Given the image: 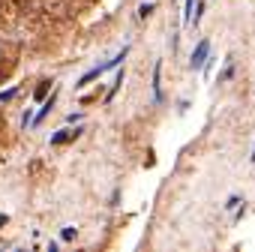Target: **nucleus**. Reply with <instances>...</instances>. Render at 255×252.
<instances>
[{
  "label": "nucleus",
  "mask_w": 255,
  "mask_h": 252,
  "mask_svg": "<svg viewBox=\"0 0 255 252\" xmlns=\"http://www.w3.org/2000/svg\"><path fill=\"white\" fill-rule=\"evenodd\" d=\"M126 54H129V48H123V51H120L117 57H111V60H105L102 66H96V69H90V72H84V75L78 78V87H81V84H90V81H93V78H99L102 72H108V69H114V66H120V60H126Z\"/></svg>",
  "instance_id": "1"
},
{
  "label": "nucleus",
  "mask_w": 255,
  "mask_h": 252,
  "mask_svg": "<svg viewBox=\"0 0 255 252\" xmlns=\"http://www.w3.org/2000/svg\"><path fill=\"white\" fill-rule=\"evenodd\" d=\"M207 57H210V42L207 39H201L198 45H195V51H192V60H189V69L195 72V69H204V63H207Z\"/></svg>",
  "instance_id": "2"
},
{
  "label": "nucleus",
  "mask_w": 255,
  "mask_h": 252,
  "mask_svg": "<svg viewBox=\"0 0 255 252\" xmlns=\"http://www.w3.org/2000/svg\"><path fill=\"white\" fill-rule=\"evenodd\" d=\"M84 129L81 126H75V129H60V132H54L51 135V147H60V144H69V141H75L78 135H81Z\"/></svg>",
  "instance_id": "3"
},
{
  "label": "nucleus",
  "mask_w": 255,
  "mask_h": 252,
  "mask_svg": "<svg viewBox=\"0 0 255 252\" xmlns=\"http://www.w3.org/2000/svg\"><path fill=\"white\" fill-rule=\"evenodd\" d=\"M54 102H57V90H54V93H51V99H45V102H42V108H39V111H36V117H33V120H30V126H39V123H42V120H45V117H48V111H51V108H54Z\"/></svg>",
  "instance_id": "4"
},
{
  "label": "nucleus",
  "mask_w": 255,
  "mask_h": 252,
  "mask_svg": "<svg viewBox=\"0 0 255 252\" xmlns=\"http://www.w3.org/2000/svg\"><path fill=\"white\" fill-rule=\"evenodd\" d=\"M159 72H162V63L153 66V99L162 102V84H159Z\"/></svg>",
  "instance_id": "5"
},
{
  "label": "nucleus",
  "mask_w": 255,
  "mask_h": 252,
  "mask_svg": "<svg viewBox=\"0 0 255 252\" xmlns=\"http://www.w3.org/2000/svg\"><path fill=\"white\" fill-rule=\"evenodd\" d=\"M123 87V69L117 72V78H114V84H111V90L105 93V102H114V96H117V90Z\"/></svg>",
  "instance_id": "6"
},
{
  "label": "nucleus",
  "mask_w": 255,
  "mask_h": 252,
  "mask_svg": "<svg viewBox=\"0 0 255 252\" xmlns=\"http://www.w3.org/2000/svg\"><path fill=\"white\" fill-rule=\"evenodd\" d=\"M48 87H51V81H42V84L36 87V102H42V99L48 96Z\"/></svg>",
  "instance_id": "7"
},
{
  "label": "nucleus",
  "mask_w": 255,
  "mask_h": 252,
  "mask_svg": "<svg viewBox=\"0 0 255 252\" xmlns=\"http://www.w3.org/2000/svg\"><path fill=\"white\" fill-rule=\"evenodd\" d=\"M192 3L195 0H186V6H183V24H192Z\"/></svg>",
  "instance_id": "8"
},
{
  "label": "nucleus",
  "mask_w": 255,
  "mask_h": 252,
  "mask_svg": "<svg viewBox=\"0 0 255 252\" xmlns=\"http://www.w3.org/2000/svg\"><path fill=\"white\" fill-rule=\"evenodd\" d=\"M150 12H153V3H141L138 6V18H147Z\"/></svg>",
  "instance_id": "9"
},
{
  "label": "nucleus",
  "mask_w": 255,
  "mask_h": 252,
  "mask_svg": "<svg viewBox=\"0 0 255 252\" xmlns=\"http://www.w3.org/2000/svg\"><path fill=\"white\" fill-rule=\"evenodd\" d=\"M60 237H63L66 243H69V240H75V228H72V225H66V228L60 231Z\"/></svg>",
  "instance_id": "10"
},
{
  "label": "nucleus",
  "mask_w": 255,
  "mask_h": 252,
  "mask_svg": "<svg viewBox=\"0 0 255 252\" xmlns=\"http://www.w3.org/2000/svg\"><path fill=\"white\" fill-rule=\"evenodd\" d=\"M237 207H240V198H237V195H231V198L225 201V210H237Z\"/></svg>",
  "instance_id": "11"
},
{
  "label": "nucleus",
  "mask_w": 255,
  "mask_h": 252,
  "mask_svg": "<svg viewBox=\"0 0 255 252\" xmlns=\"http://www.w3.org/2000/svg\"><path fill=\"white\" fill-rule=\"evenodd\" d=\"M15 93H18V87H9V90H3V93H0V99H3V102H6V99H12Z\"/></svg>",
  "instance_id": "12"
},
{
  "label": "nucleus",
  "mask_w": 255,
  "mask_h": 252,
  "mask_svg": "<svg viewBox=\"0 0 255 252\" xmlns=\"http://www.w3.org/2000/svg\"><path fill=\"white\" fill-rule=\"evenodd\" d=\"M6 222H9V216H6V213H0V228H3Z\"/></svg>",
  "instance_id": "13"
},
{
  "label": "nucleus",
  "mask_w": 255,
  "mask_h": 252,
  "mask_svg": "<svg viewBox=\"0 0 255 252\" xmlns=\"http://www.w3.org/2000/svg\"><path fill=\"white\" fill-rule=\"evenodd\" d=\"M252 162H255V150H252Z\"/></svg>",
  "instance_id": "14"
},
{
  "label": "nucleus",
  "mask_w": 255,
  "mask_h": 252,
  "mask_svg": "<svg viewBox=\"0 0 255 252\" xmlns=\"http://www.w3.org/2000/svg\"><path fill=\"white\" fill-rule=\"evenodd\" d=\"M0 57H3V51H0Z\"/></svg>",
  "instance_id": "15"
}]
</instances>
